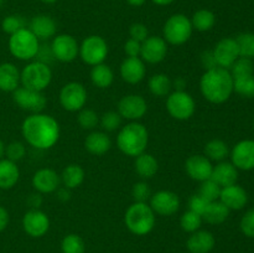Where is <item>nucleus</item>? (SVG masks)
<instances>
[{"mask_svg":"<svg viewBox=\"0 0 254 253\" xmlns=\"http://www.w3.org/2000/svg\"><path fill=\"white\" fill-rule=\"evenodd\" d=\"M25 141L37 150H47L57 144L60 139V124L50 114H30L21 124Z\"/></svg>","mask_w":254,"mask_h":253,"instance_id":"nucleus-1","label":"nucleus"},{"mask_svg":"<svg viewBox=\"0 0 254 253\" xmlns=\"http://www.w3.org/2000/svg\"><path fill=\"white\" fill-rule=\"evenodd\" d=\"M200 91L206 101L213 104H222L233 93V77L230 69L215 67L207 69L201 76Z\"/></svg>","mask_w":254,"mask_h":253,"instance_id":"nucleus-2","label":"nucleus"},{"mask_svg":"<svg viewBox=\"0 0 254 253\" xmlns=\"http://www.w3.org/2000/svg\"><path fill=\"white\" fill-rule=\"evenodd\" d=\"M149 144V131L139 122H130L121 128L117 135V146L127 156L136 158L145 153Z\"/></svg>","mask_w":254,"mask_h":253,"instance_id":"nucleus-3","label":"nucleus"},{"mask_svg":"<svg viewBox=\"0 0 254 253\" xmlns=\"http://www.w3.org/2000/svg\"><path fill=\"white\" fill-rule=\"evenodd\" d=\"M155 212L146 202H133L126 211L124 223L135 236H146L155 227Z\"/></svg>","mask_w":254,"mask_h":253,"instance_id":"nucleus-4","label":"nucleus"},{"mask_svg":"<svg viewBox=\"0 0 254 253\" xmlns=\"http://www.w3.org/2000/svg\"><path fill=\"white\" fill-rule=\"evenodd\" d=\"M7 47L12 56L20 61H31L36 57L40 47V40L35 36L29 27L19 30L10 35Z\"/></svg>","mask_w":254,"mask_h":253,"instance_id":"nucleus-5","label":"nucleus"},{"mask_svg":"<svg viewBox=\"0 0 254 253\" xmlns=\"http://www.w3.org/2000/svg\"><path fill=\"white\" fill-rule=\"evenodd\" d=\"M193 32L190 17L185 14H174L165 21L163 27V39L168 45L180 46L191 39Z\"/></svg>","mask_w":254,"mask_h":253,"instance_id":"nucleus-6","label":"nucleus"},{"mask_svg":"<svg viewBox=\"0 0 254 253\" xmlns=\"http://www.w3.org/2000/svg\"><path fill=\"white\" fill-rule=\"evenodd\" d=\"M52 81L51 67L40 61L29 62L21 69V86L32 91L44 92Z\"/></svg>","mask_w":254,"mask_h":253,"instance_id":"nucleus-7","label":"nucleus"},{"mask_svg":"<svg viewBox=\"0 0 254 253\" xmlns=\"http://www.w3.org/2000/svg\"><path fill=\"white\" fill-rule=\"evenodd\" d=\"M109 47L106 40L99 35L87 36L79 45V57L88 66L104 63L108 56Z\"/></svg>","mask_w":254,"mask_h":253,"instance_id":"nucleus-8","label":"nucleus"},{"mask_svg":"<svg viewBox=\"0 0 254 253\" xmlns=\"http://www.w3.org/2000/svg\"><path fill=\"white\" fill-rule=\"evenodd\" d=\"M166 111L176 121H188L195 114V99L186 91H174L166 98Z\"/></svg>","mask_w":254,"mask_h":253,"instance_id":"nucleus-9","label":"nucleus"},{"mask_svg":"<svg viewBox=\"0 0 254 253\" xmlns=\"http://www.w3.org/2000/svg\"><path fill=\"white\" fill-rule=\"evenodd\" d=\"M60 104L67 112H79L88 99L86 87L79 82H68L60 91Z\"/></svg>","mask_w":254,"mask_h":253,"instance_id":"nucleus-10","label":"nucleus"},{"mask_svg":"<svg viewBox=\"0 0 254 253\" xmlns=\"http://www.w3.org/2000/svg\"><path fill=\"white\" fill-rule=\"evenodd\" d=\"M50 45L55 60L62 63H69L79 56V44L72 35H56Z\"/></svg>","mask_w":254,"mask_h":253,"instance_id":"nucleus-11","label":"nucleus"},{"mask_svg":"<svg viewBox=\"0 0 254 253\" xmlns=\"http://www.w3.org/2000/svg\"><path fill=\"white\" fill-rule=\"evenodd\" d=\"M12 99L22 111L30 112L31 114L42 113L47 104V99L42 92L32 91L22 86L12 92Z\"/></svg>","mask_w":254,"mask_h":253,"instance_id":"nucleus-12","label":"nucleus"},{"mask_svg":"<svg viewBox=\"0 0 254 253\" xmlns=\"http://www.w3.org/2000/svg\"><path fill=\"white\" fill-rule=\"evenodd\" d=\"M119 116L130 122H138L148 112V103L140 94H127L118 102Z\"/></svg>","mask_w":254,"mask_h":253,"instance_id":"nucleus-13","label":"nucleus"},{"mask_svg":"<svg viewBox=\"0 0 254 253\" xmlns=\"http://www.w3.org/2000/svg\"><path fill=\"white\" fill-rule=\"evenodd\" d=\"M22 228L30 237H44L50 230L49 216L40 208H30L22 217Z\"/></svg>","mask_w":254,"mask_h":253,"instance_id":"nucleus-14","label":"nucleus"},{"mask_svg":"<svg viewBox=\"0 0 254 253\" xmlns=\"http://www.w3.org/2000/svg\"><path fill=\"white\" fill-rule=\"evenodd\" d=\"M150 207L155 215L173 216L179 211L181 205L180 197L170 190H160L153 193L150 197Z\"/></svg>","mask_w":254,"mask_h":253,"instance_id":"nucleus-15","label":"nucleus"},{"mask_svg":"<svg viewBox=\"0 0 254 253\" xmlns=\"http://www.w3.org/2000/svg\"><path fill=\"white\" fill-rule=\"evenodd\" d=\"M168 42L160 36H149L141 42L140 59L150 64L160 63L168 55Z\"/></svg>","mask_w":254,"mask_h":253,"instance_id":"nucleus-16","label":"nucleus"},{"mask_svg":"<svg viewBox=\"0 0 254 253\" xmlns=\"http://www.w3.org/2000/svg\"><path fill=\"white\" fill-rule=\"evenodd\" d=\"M231 163L242 171L254 169V140L245 139L236 144L231 150Z\"/></svg>","mask_w":254,"mask_h":253,"instance_id":"nucleus-17","label":"nucleus"},{"mask_svg":"<svg viewBox=\"0 0 254 253\" xmlns=\"http://www.w3.org/2000/svg\"><path fill=\"white\" fill-rule=\"evenodd\" d=\"M212 52L216 62H217V66L226 69H230L236 60L240 57L238 45L236 42V39H232V37H225V39L220 40L215 45Z\"/></svg>","mask_w":254,"mask_h":253,"instance_id":"nucleus-18","label":"nucleus"},{"mask_svg":"<svg viewBox=\"0 0 254 253\" xmlns=\"http://www.w3.org/2000/svg\"><path fill=\"white\" fill-rule=\"evenodd\" d=\"M212 170V161L206 158L205 155H200V154L191 155L185 161V171L189 178L198 181V183H202V181L211 179Z\"/></svg>","mask_w":254,"mask_h":253,"instance_id":"nucleus-19","label":"nucleus"},{"mask_svg":"<svg viewBox=\"0 0 254 253\" xmlns=\"http://www.w3.org/2000/svg\"><path fill=\"white\" fill-rule=\"evenodd\" d=\"M32 186L39 193L56 192L61 186V176L54 169L42 168L39 169L32 176Z\"/></svg>","mask_w":254,"mask_h":253,"instance_id":"nucleus-20","label":"nucleus"},{"mask_svg":"<svg viewBox=\"0 0 254 253\" xmlns=\"http://www.w3.org/2000/svg\"><path fill=\"white\" fill-rule=\"evenodd\" d=\"M121 77L129 84H138L145 78V62L140 57H127L121 64Z\"/></svg>","mask_w":254,"mask_h":253,"instance_id":"nucleus-21","label":"nucleus"},{"mask_svg":"<svg viewBox=\"0 0 254 253\" xmlns=\"http://www.w3.org/2000/svg\"><path fill=\"white\" fill-rule=\"evenodd\" d=\"M220 201L227 206L230 211L242 210L248 202V193L245 189L238 184L225 186L221 189Z\"/></svg>","mask_w":254,"mask_h":253,"instance_id":"nucleus-22","label":"nucleus"},{"mask_svg":"<svg viewBox=\"0 0 254 253\" xmlns=\"http://www.w3.org/2000/svg\"><path fill=\"white\" fill-rule=\"evenodd\" d=\"M216 238L210 231L198 230L190 233L186 241V248L190 253H210L215 248Z\"/></svg>","mask_w":254,"mask_h":253,"instance_id":"nucleus-23","label":"nucleus"},{"mask_svg":"<svg viewBox=\"0 0 254 253\" xmlns=\"http://www.w3.org/2000/svg\"><path fill=\"white\" fill-rule=\"evenodd\" d=\"M29 29L41 41H47L56 36L57 25L49 15H36L31 19Z\"/></svg>","mask_w":254,"mask_h":253,"instance_id":"nucleus-24","label":"nucleus"},{"mask_svg":"<svg viewBox=\"0 0 254 253\" xmlns=\"http://www.w3.org/2000/svg\"><path fill=\"white\" fill-rule=\"evenodd\" d=\"M21 84V71L11 62L0 63V91L14 92Z\"/></svg>","mask_w":254,"mask_h":253,"instance_id":"nucleus-25","label":"nucleus"},{"mask_svg":"<svg viewBox=\"0 0 254 253\" xmlns=\"http://www.w3.org/2000/svg\"><path fill=\"white\" fill-rule=\"evenodd\" d=\"M211 179L221 188L237 184L238 169L231 161H220L216 166H213Z\"/></svg>","mask_w":254,"mask_h":253,"instance_id":"nucleus-26","label":"nucleus"},{"mask_svg":"<svg viewBox=\"0 0 254 253\" xmlns=\"http://www.w3.org/2000/svg\"><path fill=\"white\" fill-rule=\"evenodd\" d=\"M84 148L92 155L101 156L111 150L112 140L106 131L94 130L84 139Z\"/></svg>","mask_w":254,"mask_h":253,"instance_id":"nucleus-27","label":"nucleus"},{"mask_svg":"<svg viewBox=\"0 0 254 253\" xmlns=\"http://www.w3.org/2000/svg\"><path fill=\"white\" fill-rule=\"evenodd\" d=\"M20 179V169L16 163L4 158L0 160V189L10 190Z\"/></svg>","mask_w":254,"mask_h":253,"instance_id":"nucleus-28","label":"nucleus"},{"mask_svg":"<svg viewBox=\"0 0 254 253\" xmlns=\"http://www.w3.org/2000/svg\"><path fill=\"white\" fill-rule=\"evenodd\" d=\"M134 169L135 173L140 176L141 179H151L156 175L159 170V163L154 155L149 153H143L138 155L134 161Z\"/></svg>","mask_w":254,"mask_h":253,"instance_id":"nucleus-29","label":"nucleus"},{"mask_svg":"<svg viewBox=\"0 0 254 253\" xmlns=\"http://www.w3.org/2000/svg\"><path fill=\"white\" fill-rule=\"evenodd\" d=\"M61 184L64 188L73 190V189L79 188L83 184L86 173L83 168L78 164H69L64 169L61 175Z\"/></svg>","mask_w":254,"mask_h":253,"instance_id":"nucleus-30","label":"nucleus"},{"mask_svg":"<svg viewBox=\"0 0 254 253\" xmlns=\"http://www.w3.org/2000/svg\"><path fill=\"white\" fill-rule=\"evenodd\" d=\"M91 81L93 86H96L99 89H106L112 86L114 81V72L108 64L101 63L93 66L91 69Z\"/></svg>","mask_w":254,"mask_h":253,"instance_id":"nucleus-31","label":"nucleus"},{"mask_svg":"<svg viewBox=\"0 0 254 253\" xmlns=\"http://www.w3.org/2000/svg\"><path fill=\"white\" fill-rule=\"evenodd\" d=\"M230 208L223 205L220 200L208 203L205 213L202 215V220L210 225H221L225 222L230 216Z\"/></svg>","mask_w":254,"mask_h":253,"instance_id":"nucleus-32","label":"nucleus"},{"mask_svg":"<svg viewBox=\"0 0 254 253\" xmlns=\"http://www.w3.org/2000/svg\"><path fill=\"white\" fill-rule=\"evenodd\" d=\"M149 91L155 97H166L171 93L173 81L165 73H155L149 78Z\"/></svg>","mask_w":254,"mask_h":253,"instance_id":"nucleus-33","label":"nucleus"},{"mask_svg":"<svg viewBox=\"0 0 254 253\" xmlns=\"http://www.w3.org/2000/svg\"><path fill=\"white\" fill-rule=\"evenodd\" d=\"M191 24L193 30L200 32L210 31L216 24V15L208 9H200L193 12L191 17Z\"/></svg>","mask_w":254,"mask_h":253,"instance_id":"nucleus-34","label":"nucleus"},{"mask_svg":"<svg viewBox=\"0 0 254 253\" xmlns=\"http://www.w3.org/2000/svg\"><path fill=\"white\" fill-rule=\"evenodd\" d=\"M205 156L210 159L211 161H223L230 154V149L226 141L221 140V139H212V140L207 141L205 145Z\"/></svg>","mask_w":254,"mask_h":253,"instance_id":"nucleus-35","label":"nucleus"},{"mask_svg":"<svg viewBox=\"0 0 254 253\" xmlns=\"http://www.w3.org/2000/svg\"><path fill=\"white\" fill-rule=\"evenodd\" d=\"M62 253H84L86 252V243L81 236L76 233H69L64 236L61 241Z\"/></svg>","mask_w":254,"mask_h":253,"instance_id":"nucleus-36","label":"nucleus"},{"mask_svg":"<svg viewBox=\"0 0 254 253\" xmlns=\"http://www.w3.org/2000/svg\"><path fill=\"white\" fill-rule=\"evenodd\" d=\"M231 74L233 79L242 78V77L253 76L254 73V63L253 60L246 59V57H238L235 63L230 68Z\"/></svg>","mask_w":254,"mask_h":253,"instance_id":"nucleus-37","label":"nucleus"},{"mask_svg":"<svg viewBox=\"0 0 254 253\" xmlns=\"http://www.w3.org/2000/svg\"><path fill=\"white\" fill-rule=\"evenodd\" d=\"M202 216L191 210L185 211L180 217V226L184 232L186 233H192L198 231L202 226Z\"/></svg>","mask_w":254,"mask_h":253,"instance_id":"nucleus-38","label":"nucleus"},{"mask_svg":"<svg viewBox=\"0 0 254 253\" xmlns=\"http://www.w3.org/2000/svg\"><path fill=\"white\" fill-rule=\"evenodd\" d=\"M236 42L240 50V57L254 59V34L252 32H243L236 37Z\"/></svg>","mask_w":254,"mask_h":253,"instance_id":"nucleus-39","label":"nucleus"},{"mask_svg":"<svg viewBox=\"0 0 254 253\" xmlns=\"http://www.w3.org/2000/svg\"><path fill=\"white\" fill-rule=\"evenodd\" d=\"M233 92L245 98H254V76L233 79Z\"/></svg>","mask_w":254,"mask_h":253,"instance_id":"nucleus-40","label":"nucleus"},{"mask_svg":"<svg viewBox=\"0 0 254 253\" xmlns=\"http://www.w3.org/2000/svg\"><path fill=\"white\" fill-rule=\"evenodd\" d=\"M221 189L222 188L220 185H217L212 179H208V180L201 183L197 193L202 196L208 202H213V201L220 200Z\"/></svg>","mask_w":254,"mask_h":253,"instance_id":"nucleus-41","label":"nucleus"},{"mask_svg":"<svg viewBox=\"0 0 254 253\" xmlns=\"http://www.w3.org/2000/svg\"><path fill=\"white\" fill-rule=\"evenodd\" d=\"M77 122H78L79 126L82 129L92 130V129H94L99 124V116L93 109L82 108L78 112V116H77Z\"/></svg>","mask_w":254,"mask_h":253,"instance_id":"nucleus-42","label":"nucleus"},{"mask_svg":"<svg viewBox=\"0 0 254 253\" xmlns=\"http://www.w3.org/2000/svg\"><path fill=\"white\" fill-rule=\"evenodd\" d=\"M24 27H26V21L20 15H7L1 21L2 31L7 35L15 34Z\"/></svg>","mask_w":254,"mask_h":253,"instance_id":"nucleus-43","label":"nucleus"},{"mask_svg":"<svg viewBox=\"0 0 254 253\" xmlns=\"http://www.w3.org/2000/svg\"><path fill=\"white\" fill-rule=\"evenodd\" d=\"M122 119L123 118L119 116L118 112L109 111L106 112V113L99 118V123H101L102 128L106 131H114L117 130V129L121 128Z\"/></svg>","mask_w":254,"mask_h":253,"instance_id":"nucleus-44","label":"nucleus"},{"mask_svg":"<svg viewBox=\"0 0 254 253\" xmlns=\"http://www.w3.org/2000/svg\"><path fill=\"white\" fill-rule=\"evenodd\" d=\"M25 155H26V146L21 141H11L5 146V156L14 163L22 160Z\"/></svg>","mask_w":254,"mask_h":253,"instance_id":"nucleus-45","label":"nucleus"},{"mask_svg":"<svg viewBox=\"0 0 254 253\" xmlns=\"http://www.w3.org/2000/svg\"><path fill=\"white\" fill-rule=\"evenodd\" d=\"M151 195H153V193H151L150 186H149L148 183H145V181H139V183H135L133 185V189H131V196H133L134 202L148 203Z\"/></svg>","mask_w":254,"mask_h":253,"instance_id":"nucleus-46","label":"nucleus"},{"mask_svg":"<svg viewBox=\"0 0 254 253\" xmlns=\"http://www.w3.org/2000/svg\"><path fill=\"white\" fill-rule=\"evenodd\" d=\"M240 227L243 235L250 238H254V208H251L243 215Z\"/></svg>","mask_w":254,"mask_h":253,"instance_id":"nucleus-47","label":"nucleus"},{"mask_svg":"<svg viewBox=\"0 0 254 253\" xmlns=\"http://www.w3.org/2000/svg\"><path fill=\"white\" fill-rule=\"evenodd\" d=\"M208 203L210 202L206 201L202 196L198 195V193H195V195H192L189 198V210L193 211V212L202 216L203 213H205L206 208H207Z\"/></svg>","mask_w":254,"mask_h":253,"instance_id":"nucleus-48","label":"nucleus"},{"mask_svg":"<svg viewBox=\"0 0 254 253\" xmlns=\"http://www.w3.org/2000/svg\"><path fill=\"white\" fill-rule=\"evenodd\" d=\"M129 35L130 39L136 40L139 42H143L149 37V30L146 25L141 24V22H134L129 27Z\"/></svg>","mask_w":254,"mask_h":253,"instance_id":"nucleus-49","label":"nucleus"},{"mask_svg":"<svg viewBox=\"0 0 254 253\" xmlns=\"http://www.w3.org/2000/svg\"><path fill=\"white\" fill-rule=\"evenodd\" d=\"M35 59H36V61H40L42 62V63H46L50 66V63L55 60L54 54H52V50H51V45L40 44L39 51H37V55Z\"/></svg>","mask_w":254,"mask_h":253,"instance_id":"nucleus-50","label":"nucleus"},{"mask_svg":"<svg viewBox=\"0 0 254 253\" xmlns=\"http://www.w3.org/2000/svg\"><path fill=\"white\" fill-rule=\"evenodd\" d=\"M140 50L141 42L130 39V37L124 44V52H126L127 57H140Z\"/></svg>","mask_w":254,"mask_h":253,"instance_id":"nucleus-51","label":"nucleus"},{"mask_svg":"<svg viewBox=\"0 0 254 253\" xmlns=\"http://www.w3.org/2000/svg\"><path fill=\"white\" fill-rule=\"evenodd\" d=\"M200 60H201V64H202V67L205 68V71H207V69H212L215 68V67H218L215 56H213L212 50H206V51H203L202 54H201Z\"/></svg>","mask_w":254,"mask_h":253,"instance_id":"nucleus-52","label":"nucleus"},{"mask_svg":"<svg viewBox=\"0 0 254 253\" xmlns=\"http://www.w3.org/2000/svg\"><path fill=\"white\" fill-rule=\"evenodd\" d=\"M56 197L62 202H67V201L71 200V190L64 188V186H60L56 190Z\"/></svg>","mask_w":254,"mask_h":253,"instance_id":"nucleus-53","label":"nucleus"},{"mask_svg":"<svg viewBox=\"0 0 254 253\" xmlns=\"http://www.w3.org/2000/svg\"><path fill=\"white\" fill-rule=\"evenodd\" d=\"M10 221V216L9 212L6 211V208H4L2 206H0V232L5 230L9 225Z\"/></svg>","mask_w":254,"mask_h":253,"instance_id":"nucleus-54","label":"nucleus"},{"mask_svg":"<svg viewBox=\"0 0 254 253\" xmlns=\"http://www.w3.org/2000/svg\"><path fill=\"white\" fill-rule=\"evenodd\" d=\"M29 205L31 206V208H40L42 203V196L41 193L36 192V193H31L29 196V200H27Z\"/></svg>","mask_w":254,"mask_h":253,"instance_id":"nucleus-55","label":"nucleus"},{"mask_svg":"<svg viewBox=\"0 0 254 253\" xmlns=\"http://www.w3.org/2000/svg\"><path fill=\"white\" fill-rule=\"evenodd\" d=\"M173 87L175 88V91H185V78H183V77H176L175 81H173Z\"/></svg>","mask_w":254,"mask_h":253,"instance_id":"nucleus-56","label":"nucleus"},{"mask_svg":"<svg viewBox=\"0 0 254 253\" xmlns=\"http://www.w3.org/2000/svg\"><path fill=\"white\" fill-rule=\"evenodd\" d=\"M155 5H159V6H166V5L173 4L175 0H151Z\"/></svg>","mask_w":254,"mask_h":253,"instance_id":"nucleus-57","label":"nucleus"},{"mask_svg":"<svg viewBox=\"0 0 254 253\" xmlns=\"http://www.w3.org/2000/svg\"><path fill=\"white\" fill-rule=\"evenodd\" d=\"M146 0H127V2H128L129 5H131V6H135V7H139L141 6V5L145 4Z\"/></svg>","mask_w":254,"mask_h":253,"instance_id":"nucleus-58","label":"nucleus"},{"mask_svg":"<svg viewBox=\"0 0 254 253\" xmlns=\"http://www.w3.org/2000/svg\"><path fill=\"white\" fill-rule=\"evenodd\" d=\"M5 144H4V141L1 140V139H0V160H1V159H4V156H5Z\"/></svg>","mask_w":254,"mask_h":253,"instance_id":"nucleus-59","label":"nucleus"},{"mask_svg":"<svg viewBox=\"0 0 254 253\" xmlns=\"http://www.w3.org/2000/svg\"><path fill=\"white\" fill-rule=\"evenodd\" d=\"M40 1L44 2V4H55L57 0H40Z\"/></svg>","mask_w":254,"mask_h":253,"instance_id":"nucleus-60","label":"nucleus"},{"mask_svg":"<svg viewBox=\"0 0 254 253\" xmlns=\"http://www.w3.org/2000/svg\"><path fill=\"white\" fill-rule=\"evenodd\" d=\"M1 2H2V0H0V5H1Z\"/></svg>","mask_w":254,"mask_h":253,"instance_id":"nucleus-61","label":"nucleus"},{"mask_svg":"<svg viewBox=\"0 0 254 253\" xmlns=\"http://www.w3.org/2000/svg\"><path fill=\"white\" fill-rule=\"evenodd\" d=\"M253 126H254V122H253Z\"/></svg>","mask_w":254,"mask_h":253,"instance_id":"nucleus-62","label":"nucleus"}]
</instances>
